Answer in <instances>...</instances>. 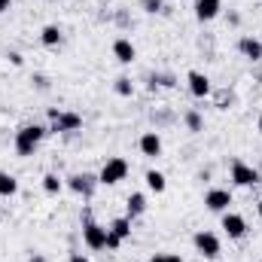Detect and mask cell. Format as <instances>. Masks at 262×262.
I'll use <instances>...</instances> for the list:
<instances>
[{
	"mask_svg": "<svg viewBox=\"0 0 262 262\" xmlns=\"http://www.w3.org/2000/svg\"><path fill=\"white\" fill-rule=\"evenodd\" d=\"M229 204H232V192H229V189H207V195H204V207H207V210L226 213Z\"/></svg>",
	"mask_w": 262,
	"mask_h": 262,
	"instance_id": "277c9868",
	"label": "cell"
},
{
	"mask_svg": "<svg viewBox=\"0 0 262 262\" xmlns=\"http://www.w3.org/2000/svg\"><path fill=\"white\" fill-rule=\"evenodd\" d=\"M232 180L238 186H256L259 183V171L250 168V165H244V162H232Z\"/></svg>",
	"mask_w": 262,
	"mask_h": 262,
	"instance_id": "5b68a950",
	"label": "cell"
},
{
	"mask_svg": "<svg viewBox=\"0 0 262 262\" xmlns=\"http://www.w3.org/2000/svg\"><path fill=\"white\" fill-rule=\"evenodd\" d=\"M125 174H128V162L125 159H107V165L101 168V174H98V180L104 183V186H113V183H119V180H125Z\"/></svg>",
	"mask_w": 262,
	"mask_h": 262,
	"instance_id": "6da1fadb",
	"label": "cell"
},
{
	"mask_svg": "<svg viewBox=\"0 0 262 262\" xmlns=\"http://www.w3.org/2000/svg\"><path fill=\"white\" fill-rule=\"evenodd\" d=\"M82 125V119L76 116V113H61L58 119H55V125H52V131H76Z\"/></svg>",
	"mask_w": 262,
	"mask_h": 262,
	"instance_id": "7c38bea8",
	"label": "cell"
},
{
	"mask_svg": "<svg viewBox=\"0 0 262 262\" xmlns=\"http://www.w3.org/2000/svg\"><path fill=\"white\" fill-rule=\"evenodd\" d=\"M116 92H119V95H125V98H128L131 92H134V89H131V79H125V76H122V79H116Z\"/></svg>",
	"mask_w": 262,
	"mask_h": 262,
	"instance_id": "7402d4cb",
	"label": "cell"
},
{
	"mask_svg": "<svg viewBox=\"0 0 262 262\" xmlns=\"http://www.w3.org/2000/svg\"><path fill=\"white\" fill-rule=\"evenodd\" d=\"M119 244H122V238H119V235H113V232L107 229V247H110V250H116Z\"/></svg>",
	"mask_w": 262,
	"mask_h": 262,
	"instance_id": "cb8c5ba5",
	"label": "cell"
},
{
	"mask_svg": "<svg viewBox=\"0 0 262 262\" xmlns=\"http://www.w3.org/2000/svg\"><path fill=\"white\" fill-rule=\"evenodd\" d=\"M70 262H89L82 253H70Z\"/></svg>",
	"mask_w": 262,
	"mask_h": 262,
	"instance_id": "484cf974",
	"label": "cell"
},
{
	"mask_svg": "<svg viewBox=\"0 0 262 262\" xmlns=\"http://www.w3.org/2000/svg\"><path fill=\"white\" fill-rule=\"evenodd\" d=\"M195 250L204 259H216L220 256V238L213 232H198L195 235Z\"/></svg>",
	"mask_w": 262,
	"mask_h": 262,
	"instance_id": "3957f363",
	"label": "cell"
},
{
	"mask_svg": "<svg viewBox=\"0 0 262 262\" xmlns=\"http://www.w3.org/2000/svg\"><path fill=\"white\" fill-rule=\"evenodd\" d=\"M223 9V0H195V18L198 21H210L216 18Z\"/></svg>",
	"mask_w": 262,
	"mask_h": 262,
	"instance_id": "ba28073f",
	"label": "cell"
},
{
	"mask_svg": "<svg viewBox=\"0 0 262 262\" xmlns=\"http://www.w3.org/2000/svg\"><path fill=\"white\" fill-rule=\"evenodd\" d=\"M104 3H110V0H104Z\"/></svg>",
	"mask_w": 262,
	"mask_h": 262,
	"instance_id": "836d02e7",
	"label": "cell"
},
{
	"mask_svg": "<svg viewBox=\"0 0 262 262\" xmlns=\"http://www.w3.org/2000/svg\"><path fill=\"white\" fill-rule=\"evenodd\" d=\"M34 146H37V140H34V137H28L25 131H18V134H15V152H18L21 159L34 156Z\"/></svg>",
	"mask_w": 262,
	"mask_h": 262,
	"instance_id": "8fae6325",
	"label": "cell"
},
{
	"mask_svg": "<svg viewBox=\"0 0 262 262\" xmlns=\"http://www.w3.org/2000/svg\"><path fill=\"white\" fill-rule=\"evenodd\" d=\"M110 232H113V235H119V238L125 241V238L131 235V220H128V216H119V220H113Z\"/></svg>",
	"mask_w": 262,
	"mask_h": 262,
	"instance_id": "ac0fdd59",
	"label": "cell"
},
{
	"mask_svg": "<svg viewBox=\"0 0 262 262\" xmlns=\"http://www.w3.org/2000/svg\"><path fill=\"white\" fill-rule=\"evenodd\" d=\"M15 192H18V180H15L12 174L0 171V195H3V198H9V195H15Z\"/></svg>",
	"mask_w": 262,
	"mask_h": 262,
	"instance_id": "9a60e30c",
	"label": "cell"
},
{
	"mask_svg": "<svg viewBox=\"0 0 262 262\" xmlns=\"http://www.w3.org/2000/svg\"><path fill=\"white\" fill-rule=\"evenodd\" d=\"M25 134H28V137H34V140H37V143H40V140H43V134H46V131L40 128V125H25Z\"/></svg>",
	"mask_w": 262,
	"mask_h": 262,
	"instance_id": "44dd1931",
	"label": "cell"
},
{
	"mask_svg": "<svg viewBox=\"0 0 262 262\" xmlns=\"http://www.w3.org/2000/svg\"><path fill=\"white\" fill-rule=\"evenodd\" d=\"M186 125L192 131H201V116H198V113H189V116H186Z\"/></svg>",
	"mask_w": 262,
	"mask_h": 262,
	"instance_id": "603a6c76",
	"label": "cell"
},
{
	"mask_svg": "<svg viewBox=\"0 0 262 262\" xmlns=\"http://www.w3.org/2000/svg\"><path fill=\"white\" fill-rule=\"evenodd\" d=\"M146 186H149L152 192H165L168 180H165V174H162V171H146Z\"/></svg>",
	"mask_w": 262,
	"mask_h": 262,
	"instance_id": "e0dca14e",
	"label": "cell"
},
{
	"mask_svg": "<svg viewBox=\"0 0 262 262\" xmlns=\"http://www.w3.org/2000/svg\"><path fill=\"white\" fill-rule=\"evenodd\" d=\"M223 229H226L229 238H244V235H247V223H244V216H241V213H232V210L223 213Z\"/></svg>",
	"mask_w": 262,
	"mask_h": 262,
	"instance_id": "8992f818",
	"label": "cell"
},
{
	"mask_svg": "<svg viewBox=\"0 0 262 262\" xmlns=\"http://www.w3.org/2000/svg\"><path fill=\"white\" fill-rule=\"evenodd\" d=\"M146 6H149V12H156L159 9V0H146Z\"/></svg>",
	"mask_w": 262,
	"mask_h": 262,
	"instance_id": "83f0119b",
	"label": "cell"
},
{
	"mask_svg": "<svg viewBox=\"0 0 262 262\" xmlns=\"http://www.w3.org/2000/svg\"><path fill=\"white\" fill-rule=\"evenodd\" d=\"M82 241H85L89 250H104V247H107V229L98 226V223H92V220H85V226H82Z\"/></svg>",
	"mask_w": 262,
	"mask_h": 262,
	"instance_id": "7a4b0ae2",
	"label": "cell"
},
{
	"mask_svg": "<svg viewBox=\"0 0 262 262\" xmlns=\"http://www.w3.org/2000/svg\"><path fill=\"white\" fill-rule=\"evenodd\" d=\"M89 180H92V177H85V174L79 177V174H76V177H70V189H73V192H89V189H92Z\"/></svg>",
	"mask_w": 262,
	"mask_h": 262,
	"instance_id": "ffe728a7",
	"label": "cell"
},
{
	"mask_svg": "<svg viewBox=\"0 0 262 262\" xmlns=\"http://www.w3.org/2000/svg\"><path fill=\"white\" fill-rule=\"evenodd\" d=\"M256 213H259V220H262V201H259V204H256Z\"/></svg>",
	"mask_w": 262,
	"mask_h": 262,
	"instance_id": "1f68e13d",
	"label": "cell"
},
{
	"mask_svg": "<svg viewBox=\"0 0 262 262\" xmlns=\"http://www.w3.org/2000/svg\"><path fill=\"white\" fill-rule=\"evenodd\" d=\"M125 207H128V220H134V216H140V213L146 210V198L140 195V192H131Z\"/></svg>",
	"mask_w": 262,
	"mask_h": 262,
	"instance_id": "5bb4252c",
	"label": "cell"
},
{
	"mask_svg": "<svg viewBox=\"0 0 262 262\" xmlns=\"http://www.w3.org/2000/svg\"><path fill=\"white\" fill-rule=\"evenodd\" d=\"M9 61H12V64H15V67H21V64H25V58H21L18 52H12V55H9Z\"/></svg>",
	"mask_w": 262,
	"mask_h": 262,
	"instance_id": "d4e9b609",
	"label": "cell"
},
{
	"mask_svg": "<svg viewBox=\"0 0 262 262\" xmlns=\"http://www.w3.org/2000/svg\"><path fill=\"white\" fill-rule=\"evenodd\" d=\"M43 189H46L49 195H58V192L64 189V183H61L58 174H46V177H43Z\"/></svg>",
	"mask_w": 262,
	"mask_h": 262,
	"instance_id": "d6986e66",
	"label": "cell"
},
{
	"mask_svg": "<svg viewBox=\"0 0 262 262\" xmlns=\"http://www.w3.org/2000/svg\"><path fill=\"white\" fill-rule=\"evenodd\" d=\"M113 55H116L122 64H131V61L137 58V49H134V43H131V40L122 37V40H116V43H113Z\"/></svg>",
	"mask_w": 262,
	"mask_h": 262,
	"instance_id": "30bf717a",
	"label": "cell"
},
{
	"mask_svg": "<svg viewBox=\"0 0 262 262\" xmlns=\"http://www.w3.org/2000/svg\"><path fill=\"white\" fill-rule=\"evenodd\" d=\"M140 152H143L146 159H159V156H162V137H159L156 131H146V134L140 137Z\"/></svg>",
	"mask_w": 262,
	"mask_h": 262,
	"instance_id": "52a82bcc",
	"label": "cell"
},
{
	"mask_svg": "<svg viewBox=\"0 0 262 262\" xmlns=\"http://www.w3.org/2000/svg\"><path fill=\"white\" fill-rule=\"evenodd\" d=\"M9 6H12V0H0V12H6Z\"/></svg>",
	"mask_w": 262,
	"mask_h": 262,
	"instance_id": "f1b7e54d",
	"label": "cell"
},
{
	"mask_svg": "<svg viewBox=\"0 0 262 262\" xmlns=\"http://www.w3.org/2000/svg\"><path fill=\"white\" fill-rule=\"evenodd\" d=\"M40 40H43V46H58V43H61V31H58V25H46V28L40 31Z\"/></svg>",
	"mask_w": 262,
	"mask_h": 262,
	"instance_id": "2e32d148",
	"label": "cell"
},
{
	"mask_svg": "<svg viewBox=\"0 0 262 262\" xmlns=\"http://www.w3.org/2000/svg\"><path fill=\"white\" fill-rule=\"evenodd\" d=\"M189 92L195 95V98H204V95H210V79L204 76V73H198V70H189Z\"/></svg>",
	"mask_w": 262,
	"mask_h": 262,
	"instance_id": "9c48e42d",
	"label": "cell"
},
{
	"mask_svg": "<svg viewBox=\"0 0 262 262\" xmlns=\"http://www.w3.org/2000/svg\"><path fill=\"white\" fill-rule=\"evenodd\" d=\"M31 262H46L43 256H31Z\"/></svg>",
	"mask_w": 262,
	"mask_h": 262,
	"instance_id": "4dcf8cb0",
	"label": "cell"
},
{
	"mask_svg": "<svg viewBox=\"0 0 262 262\" xmlns=\"http://www.w3.org/2000/svg\"><path fill=\"white\" fill-rule=\"evenodd\" d=\"M149 262H165V253H156V256H152Z\"/></svg>",
	"mask_w": 262,
	"mask_h": 262,
	"instance_id": "f546056e",
	"label": "cell"
},
{
	"mask_svg": "<svg viewBox=\"0 0 262 262\" xmlns=\"http://www.w3.org/2000/svg\"><path fill=\"white\" fill-rule=\"evenodd\" d=\"M259 134H262V116H259Z\"/></svg>",
	"mask_w": 262,
	"mask_h": 262,
	"instance_id": "d6a6232c",
	"label": "cell"
},
{
	"mask_svg": "<svg viewBox=\"0 0 262 262\" xmlns=\"http://www.w3.org/2000/svg\"><path fill=\"white\" fill-rule=\"evenodd\" d=\"M165 262H183L177 253H165Z\"/></svg>",
	"mask_w": 262,
	"mask_h": 262,
	"instance_id": "4316f807",
	"label": "cell"
},
{
	"mask_svg": "<svg viewBox=\"0 0 262 262\" xmlns=\"http://www.w3.org/2000/svg\"><path fill=\"white\" fill-rule=\"evenodd\" d=\"M241 52H244L250 61H259L262 58V43L253 40V37H244V40H241Z\"/></svg>",
	"mask_w": 262,
	"mask_h": 262,
	"instance_id": "4fadbf2b",
	"label": "cell"
}]
</instances>
